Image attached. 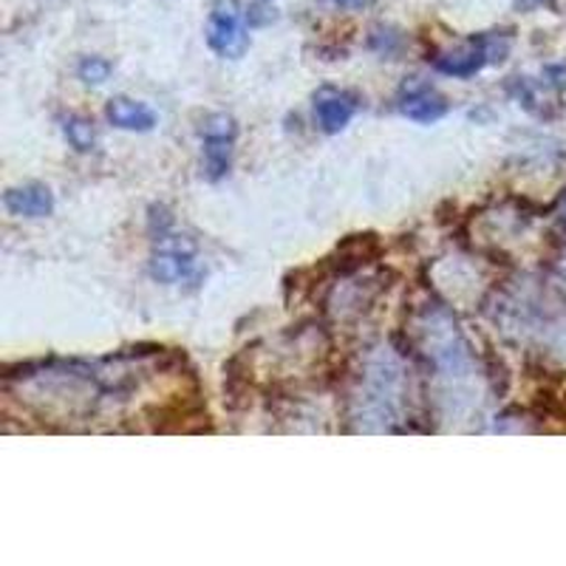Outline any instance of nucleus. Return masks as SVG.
<instances>
[{"label":"nucleus","instance_id":"obj_1","mask_svg":"<svg viewBox=\"0 0 566 566\" xmlns=\"http://www.w3.org/2000/svg\"><path fill=\"white\" fill-rule=\"evenodd\" d=\"M207 45L224 60H239L247 52L244 14L235 0H219L207 20Z\"/></svg>","mask_w":566,"mask_h":566},{"label":"nucleus","instance_id":"obj_2","mask_svg":"<svg viewBox=\"0 0 566 566\" xmlns=\"http://www.w3.org/2000/svg\"><path fill=\"white\" fill-rule=\"evenodd\" d=\"M507 54V40L499 38V34H479V38H470L468 45L462 52L444 54V57H437V69L448 77L468 80L473 74L484 69L488 63H495V60H504Z\"/></svg>","mask_w":566,"mask_h":566},{"label":"nucleus","instance_id":"obj_3","mask_svg":"<svg viewBox=\"0 0 566 566\" xmlns=\"http://www.w3.org/2000/svg\"><path fill=\"white\" fill-rule=\"evenodd\" d=\"M235 119L230 114H212L201 125V139H205V174L210 181H219L227 176L232 159V145H235Z\"/></svg>","mask_w":566,"mask_h":566},{"label":"nucleus","instance_id":"obj_4","mask_svg":"<svg viewBox=\"0 0 566 566\" xmlns=\"http://www.w3.org/2000/svg\"><path fill=\"white\" fill-rule=\"evenodd\" d=\"M196 247L193 241H187L185 235H170L161 239L156 247L154 258H150V275L161 283H176L193 270Z\"/></svg>","mask_w":566,"mask_h":566},{"label":"nucleus","instance_id":"obj_5","mask_svg":"<svg viewBox=\"0 0 566 566\" xmlns=\"http://www.w3.org/2000/svg\"><path fill=\"white\" fill-rule=\"evenodd\" d=\"M397 105L408 119H413V123L419 125H433L448 114V103H444L442 94H437V88L422 83V80H408V83L399 88Z\"/></svg>","mask_w":566,"mask_h":566},{"label":"nucleus","instance_id":"obj_6","mask_svg":"<svg viewBox=\"0 0 566 566\" xmlns=\"http://www.w3.org/2000/svg\"><path fill=\"white\" fill-rule=\"evenodd\" d=\"M3 207H7L9 216H18V219H45L54 210V193L45 185L32 181V185L7 190Z\"/></svg>","mask_w":566,"mask_h":566},{"label":"nucleus","instance_id":"obj_7","mask_svg":"<svg viewBox=\"0 0 566 566\" xmlns=\"http://www.w3.org/2000/svg\"><path fill=\"white\" fill-rule=\"evenodd\" d=\"M108 123L123 130H136V134H148L156 128V114L145 103H136L128 97L111 99L108 108H105Z\"/></svg>","mask_w":566,"mask_h":566},{"label":"nucleus","instance_id":"obj_8","mask_svg":"<svg viewBox=\"0 0 566 566\" xmlns=\"http://www.w3.org/2000/svg\"><path fill=\"white\" fill-rule=\"evenodd\" d=\"M357 114V103L346 94H335V91H326L321 94L315 103V116H317V125H321L326 134H340L348 123L354 119Z\"/></svg>","mask_w":566,"mask_h":566},{"label":"nucleus","instance_id":"obj_9","mask_svg":"<svg viewBox=\"0 0 566 566\" xmlns=\"http://www.w3.org/2000/svg\"><path fill=\"white\" fill-rule=\"evenodd\" d=\"M63 130H65V139L71 142V148H77L80 154L94 150L97 136H94V128H91L88 119H83V116H69V119L63 123Z\"/></svg>","mask_w":566,"mask_h":566},{"label":"nucleus","instance_id":"obj_10","mask_svg":"<svg viewBox=\"0 0 566 566\" xmlns=\"http://www.w3.org/2000/svg\"><path fill=\"white\" fill-rule=\"evenodd\" d=\"M111 63L108 60H103V57H85L83 63L77 65V74H80V80H83V83H88V85H103L105 80L111 77Z\"/></svg>","mask_w":566,"mask_h":566},{"label":"nucleus","instance_id":"obj_11","mask_svg":"<svg viewBox=\"0 0 566 566\" xmlns=\"http://www.w3.org/2000/svg\"><path fill=\"white\" fill-rule=\"evenodd\" d=\"M337 9H366L371 7V0H328Z\"/></svg>","mask_w":566,"mask_h":566},{"label":"nucleus","instance_id":"obj_12","mask_svg":"<svg viewBox=\"0 0 566 566\" xmlns=\"http://www.w3.org/2000/svg\"><path fill=\"white\" fill-rule=\"evenodd\" d=\"M560 221H564V227H566V201H564V210H560Z\"/></svg>","mask_w":566,"mask_h":566},{"label":"nucleus","instance_id":"obj_13","mask_svg":"<svg viewBox=\"0 0 566 566\" xmlns=\"http://www.w3.org/2000/svg\"><path fill=\"white\" fill-rule=\"evenodd\" d=\"M527 3H535V0H527Z\"/></svg>","mask_w":566,"mask_h":566}]
</instances>
